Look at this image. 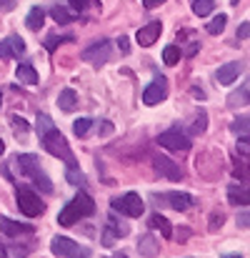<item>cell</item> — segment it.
<instances>
[{"mask_svg": "<svg viewBox=\"0 0 250 258\" xmlns=\"http://www.w3.org/2000/svg\"><path fill=\"white\" fill-rule=\"evenodd\" d=\"M95 213V203H93V198L85 193V190H78V196L60 211V216H58V223L60 226H75L80 218H88V216H93Z\"/></svg>", "mask_w": 250, "mask_h": 258, "instance_id": "1", "label": "cell"}, {"mask_svg": "<svg viewBox=\"0 0 250 258\" xmlns=\"http://www.w3.org/2000/svg\"><path fill=\"white\" fill-rule=\"evenodd\" d=\"M40 141H43V148H45L50 156L63 158L65 166H78V161H75V156H73V151H70V146H68V141H65V136H63L60 131L53 128V131L45 133Z\"/></svg>", "mask_w": 250, "mask_h": 258, "instance_id": "2", "label": "cell"}, {"mask_svg": "<svg viewBox=\"0 0 250 258\" xmlns=\"http://www.w3.org/2000/svg\"><path fill=\"white\" fill-rule=\"evenodd\" d=\"M50 251L58 258H90V248H85V246L75 243L73 238H65V236H55L50 241Z\"/></svg>", "mask_w": 250, "mask_h": 258, "instance_id": "3", "label": "cell"}, {"mask_svg": "<svg viewBox=\"0 0 250 258\" xmlns=\"http://www.w3.org/2000/svg\"><path fill=\"white\" fill-rule=\"evenodd\" d=\"M113 211L115 213H120V216H130V218H140L143 216V211H145V203H143V198L138 196V193H125V196H120V198H115L113 201Z\"/></svg>", "mask_w": 250, "mask_h": 258, "instance_id": "4", "label": "cell"}, {"mask_svg": "<svg viewBox=\"0 0 250 258\" xmlns=\"http://www.w3.org/2000/svg\"><path fill=\"white\" fill-rule=\"evenodd\" d=\"M15 198H18V208H20V213L28 216V218H35V216H40V213L45 211V203H43L33 190H28V188H20Z\"/></svg>", "mask_w": 250, "mask_h": 258, "instance_id": "5", "label": "cell"}, {"mask_svg": "<svg viewBox=\"0 0 250 258\" xmlns=\"http://www.w3.org/2000/svg\"><path fill=\"white\" fill-rule=\"evenodd\" d=\"M158 143L168 148V151H173V153H185L188 148H190V138L180 131V128H170V131H163L160 136H158Z\"/></svg>", "mask_w": 250, "mask_h": 258, "instance_id": "6", "label": "cell"}, {"mask_svg": "<svg viewBox=\"0 0 250 258\" xmlns=\"http://www.w3.org/2000/svg\"><path fill=\"white\" fill-rule=\"evenodd\" d=\"M80 58H83L85 63H93V66L108 63V58H110V40H105V38L95 40L93 45H88L83 53H80Z\"/></svg>", "mask_w": 250, "mask_h": 258, "instance_id": "7", "label": "cell"}, {"mask_svg": "<svg viewBox=\"0 0 250 258\" xmlns=\"http://www.w3.org/2000/svg\"><path fill=\"white\" fill-rule=\"evenodd\" d=\"M168 98V81L163 76H155L153 83L143 90V103L145 105H158Z\"/></svg>", "mask_w": 250, "mask_h": 258, "instance_id": "8", "label": "cell"}, {"mask_svg": "<svg viewBox=\"0 0 250 258\" xmlns=\"http://www.w3.org/2000/svg\"><path fill=\"white\" fill-rule=\"evenodd\" d=\"M25 53V43L20 35H8L3 43H0V60H8V58H20Z\"/></svg>", "mask_w": 250, "mask_h": 258, "instance_id": "9", "label": "cell"}, {"mask_svg": "<svg viewBox=\"0 0 250 258\" xmlns=\"http://www.w3.org/2000/svg\"><path fill=\"white\" fill-rule=\"evenodd\" d=\"M153 168L160 173L163 178H168V180H180V178H183V168H180L175 161L165 158V156H158V158H153Z\"/></svg>", "mask_w": 250, "mask_h": 258, "instance_id": "10", "label": "cell"}, {"mask_svg": "<svg viewBox=\"0 0 250 258\" xmlns=\"http://www.w3.org/2000/svg\"><path fill=\"white\" fill-rule=\"evenodd\" d=\"M160 33H163V25H160V20H153V23H148V25H143L138 33H135V40L143 45V48H150L158 38H160Z\"/></svg>", "mask_w": 250, "mask_h": 258, "instance_id": "11", "label": "cell"}, {"mask_svg": "<svg viewBox=\"0 0 250 258\" xmlns=\"http://www.w3.org/2000/svg\"><path fill=\"white\" fill-rule=\"evenodd\" d=\"M15 168L20 171V175H25V178H35L38 173H40V163H38V158L33 156V153H23V156H15Z\"/></svg>", "mask_w": 250, "mask_h": 258, "instance_id": "12", "label": "cell"}, {"mask_svg": "<svg viewBox=\"0 0 250 258\" xmlns=\"http://www.w3.org/2000/svg\"><path fill=\"white\" fill-rule=\"evenodd\" d=\"M153 198L168 201V206H170V208H175V211H188V208L193 206V196L180 193V190H168V193H163V196H153Z\"/></svg>", "mask_w": 250, "mask_h": 258, "instance_id": "13", "label": "cell"}, {"mask_svg": "<svg viewBox=\"0 0 250 258\" xmlns=\"http://www.w3.org/2000/svg\"><path fill=\"white\" fill-rule=\"evenodd\" d=\"M240 71H243V66H240V63H225V66H220V68H218L215 78H218V83H220V86H230V83H235V78L240 76Z\"/></svg>", "mask_w": 250, "mask_h": 258, "instance_id": "14", "label": "cell"}, {"mask_svg": "<svg viewBox=\"0 0 250 258\" xmlns=\"http://www.w3.org/2000/svg\"><path fill=\"white\" fill-rule=\"evenodd\" d=\"M0 231L5 233V236H20V233H33V226H28V223H18V221H13V218H0Z\"/></svg>", "mask_w": 250, "mask_h": 258, "instance_id": "15", "label": "cell"}, {"mask_svg": "<svg viewBox=\"0 0 250 258\" xmlns=\"http://www.w3.org/2000/svg\"><path fill=\"white\" fill-rule=\"evenodd\" d=\"M228 201L233 206H250V188H245V185H228Z\"/></svg>", "mask_w": 250, "mask_h": 258, "instance_id": "16", "label": "cell"}, {"mask_svg": "<svg viewBox=\"0 0 250 258\" xmlns=\"http://www.w3.org/2000/svg\"><path fill=\"white\" fill-rule=\"evenodd\" d=\"M138 251H140V256L155 258L158 256V251H160V243L155 241V236H153V233H145V236L138 241Z\"/></svg>", "mask_w": 250, "mask_h": 258, "instance_id": "17", "label": "cell"}, {"mask_svg": "<svg viewBox=\"0 0 250 258\" xmlns=\"http://www.w3.org/2000/svg\"><path fill=\"white\" fill-rule=\"evenodd\" d=\"M228 108H243V105H248L250 103V86H243L238 88V90H233L230 95H228Z\"/></svg>", "mask_w": 250, "mask_h": 258, "instance_id": "18", "label": "cell"}, {"mask_svg": "<svg viewBox=\"0 0 250 258\" xmlns=\"http://www.w3.org/2000/svg\"><path fill=\"white\" fill-rule=\"evenodd\" d=\"M75 105H78V93H75L73 88L60 90V95H58V108L65 110V113H70V110H75Z\"/></svg>", "mask_w": 250, "mask_h": 258, "instance_id": "19", "label": "cell"}, {"mask_svg": "<svg viewBox=\"0 0 250 258\" xmlns=\"http://www.w3.org/2000/svg\"><path fill=\"white\" fill-rule=\"evenodd\" d=\"M15 78H18L20 83H25V86H35V83H38V73H35V68H33L30 63H23V66H18V71H15Z\"/></svg>", "mask_w": 250, "mask_h": 258, "instance_id": "20", "label": "cell"}, {"mask_svg": "<svg viewBox=\"0 0 250 258\" xmlns=\"http://www.w3.org/2000/svg\"><path fill=\"white\" fill-rule=\"evenodd\" d=\"M43 23H45V10L38 8V5L30 8V13H28V18H25V25H28L30 30H40Z\"/></svg>", "mask_w": 250, "mask_h": 258, "instance_id": "21", "label": "cell"}, {"mask_svg": "<svg viewBox=\"0 0 250 258\" xmlns=\"http://www.w3.org/2000/svg\"><path fill=\"white\" fill-rule=\"evenodd\" d=\"M148 226L155 228V231H160L163 238H170V236H173V226H170V221H168L165 216H160V213L150 216V223H148Z\"/></svg>", "mask_w": 250, "mask_h": 258, "instance_id": "22", "label": "cell"}, {"mask_svg": "<svg viewBox=\"0 0 250 258\" xmlns=\"http://www.w3.org/2000/svg\"><path fill=\"white\" fill-rule=\"evenodd\" d=\"M50 15H53V20L60 23V25H63V23H73V20L78 18L75 10H68V8H60V5H55V8L50 10Z\"/></svg>", "mask_w": 250, "mask_h": 258, "instance_id": "23", "label": "cell"}, {"mask_svg": "<svg viewBox=\"0 0 250 258\" xmlns=\"http://www.w3.org/2000/svg\"><path fill=\"white\" fill-rule=\"evenodd\" d=\"M105 228H110V231H113V233H115L118 238H123V236H128V231H130V228H128V226L123 223V221H118V216H115V211H113V213L108 216V223H105Z\"/></svg>", "mask_w": 250, "mask_h": 258, "instance_id": "24", "label": "cell"}, {"mask_svg": "<svg viewBox=\"0 0 250 258\" xmlns=\"http://www.w3.org/2000/svg\"><path fill=\"white\" fill-rule=\"evenodd\" d=\"M205 128H208V113L200 108V110L195 113V118H193L190 133H193V136H200V133H205Z\"/></svg>", "mask_w": 250, "mask_h": 258, "instance_id": "25", "label": "cell"}, {"mask_svg": "<svg viewBox=\"0 0 250 258\" xmlns=\"http://www.w3.org/2000/svg\"><path fill=\"white\" fill-rule=\"evenodd\" d=\"M55 128V123H53V118L48 115V113H38V120H35V131H38V136L43 138L45 133H50Z\"/></svg>", "mask_w": 250, "mask_h": 258, "instance_id": "26", "label": "cell"}, {"mask_svg": "<svg viewBox=\"0 0 250 258\" xmlns=\"http://www.w3.org/2000/svg\"><path fill=\"white\" fill-rule=\"evenodd\" d=\"M225 23H228V15H225V13H218V15L208 23V28H205V30H208L210 35H220V33L225 30Z\"/></svg>", "mask_w": 250, "mask_h": 258, "instance_id": "27", "label": "cell"}, {"mask_svg": "<svg viewBox=\"0 0 250 258\" xmlns=\"http://www.w3.org/2000/svg\"><path fill=\"white\" fill-rule=\"evenodd\" d=\"M215 10V0H193V13L198 18H205Z\"/></svg>", "mask_w": 250, "mask_h": 258, "instance_id": "28", "label": "cell"}, {"mask_svg": "<svg viewBox=\"0 0 250 258\" xmlns=\"http://www.w3.org/2000/svg\"><path fill=\"white\" fill-rule=\"evenodd\" d=\"M230 131L235 136H250V115H243V118H235L230 123Z\"/></svg>", "mask_w": 250, "mask_h": 258, "instance_id": "29", "label": "cell"}, {"mask_svg": "<svg viewBox=\"0 0 250 258\" xmlns=\"http://www.w3.org/2000/svg\"><path fill=\"white\" fill-rule=\"evenodd\" d=\"M233 175H235V178H240L243 183H250V166L245 163V161L235 158V161H233Z\"/></svg>", "mask_w": 250, "mask_h": 258, "instance_id": "30", "label": "cell"}, {"mask_svg": "<svg viewBox=\"0 0 250 258\" xmlns=\"http://www.w3.org/2000/svg\"><path fill=\"white\" fill-rule=\"evenodd\" d=\"M163 63H165V66L180 63V48H178V45H168L165 50H163Z\"/></svg>", "mask_w": 250, "mask_h": 258, "instance_id": "31", "label": "cell"}, {"mask_svg": "<svg viewBox=\"0 0 250 258\" xmlns=\"http://www.w3.org/2000/svg\"><path fill=\"white\" fill-rule=\"evenodd\" d=\"M90 125H93V120H90V118H78V120L73 123V133L83 138V136H88V131H90Z\"/></svg>", "mask_w": 250, "mask_h": 258, "instance_id": "32", "label": "cell"}, {"mask_svg": "<svg viewBox=\"0 0 250 258\" xmlns=\"http://www.w3.org/2000/svg\"><path fill=\"white\" fill-rule=\"evenodd\" d=\"M65 178H68V183H73V185L83 183V173H80L78 166H68V168H65Z\"/></svg>", "mask_w": 250, "mask_h": 258, "instance_id": "33", "label": "cell"}, {"mask_svg": "<svg viewBox=\"0 0 250 258\" xmlns=\"http://www.w3.org/2000/svg\"><path fill=\"white\" fill-rule=\"evenodd\" d=\"M235 148H238L240 156H250V136H240L238 143H235Z\"/></svg>", "mask_w": 250, "mask_h": 258, "instance_id": "34", "label": "cell"}, {"mask_svg": "<svg viewBox=\"0 0 250 258\" xmlns=\"http://www.w3.org/2000/svg\"><path fill=\"white\" fill-rule=\"evenodd\" d=\"M13 131L20 136V133H28V120L20 118V115H13Z\"/></svg>", "mask_w": 250, "mask_h": 258, "instance_id": "35", "label": "cell"}, {"mask_svg": "<svg viewBox=\"0 0 250 258\" xmlns=\"http://www.w3.org/2000/svg\"><path fill=\"white\" fill-rule=\"evenodd\" d=\"M115 241H118V236H115L110 228H105V231H103V238H100V243H103L105 248H110V246H115Z\"/></svg>", "mask_w": 250, "mask_h": 258, "instance_id": "36", "label": "cell"}, {"mask_svg": "<svg viewBox=\"0 0 250 258\" xmlns=\"http://www.w3.org/2000/svg\"><path fill=\"white\" fill-rule=\"evenodd\" d=\"M65 40H70V38H58V35H50V38L45 40V48H48V50L53 53V50H55V48H58L60 43H65Z\"/></svg>", "mask_w": 250, "mask_h": 258, "instance_id": "37", "label": "cell"}, {"mask_svg": "<svg viewBox=\"0 0 250 258\" xmlns=\"http://www.w3.org/2000/svg\"><path fill=\"white\" fill-rule=\"evenodd\" d=\"M235 221H238V226H240V228H250V211H240Z\"/></svg>", "mask_w": 250, "mask_h": 258, "instance_id": "38", "label": "cell"}, {"mask_svg": "<svg viewBox=\"0 0 250 258\" xmlns=\"http://www.w3.org/2000/svg\"><path fill=\"white\" fill-rule=\"evenodd\" d=\"M88 5H90V0H70V8H73L75 13H83Z\"/></svg>", "mask_w": 250, "mask_h": 258, "instance_id": "39", "label": "cell"}, {"mask_svg": "<svg viewBox=\"0 0 250 258\" xmlns=\"http://www.w3.org/2000/svg\"><path fill=\"white\" fill-rule=\"evenodd\" d=\"M118 48H120L123 53H130V40H128L125 35H120V38H118Z\"/></svg>", "mask_w": 250, "mask_h": 258, "instance_id": "40", "label": "cell"}, {"mask_svg": "<svg viewBox=\"0 0 250 258\" xmlns=\"http://www.w3.org/2000/svg\"><path fill=\"white\" fill-rule=\"evenodd\" d=\"M15 3L18 0H0V13H10L15 8Z\"/></svg>", "mask_w": 250, "mask_h": 258, "instance_id": "41", "label": "cell"}, {"mask_svg": "<svg viewBox=\"0 0 250 258\" xmlns=\"http://www.w3.org/2000/svg\"><path fill=\"white\" fill-rule=\"evenodd\" d=\"M238 38H240V40L250 38V23H243V25L238 28Z\"/></svg>", "mask_w": 250, "mask_h": 258, "instance_id": "42", "label": "cell"}, {"mask_svg": "<svg viewBox=\"0 0 250 258\" xmlns=\"http://www.w3.org/2000/svg\"><path fill=\"white\" fill-rule=\"evenodd\" d=\"M113 133V125H110V120H103V125H100V136H110Z\"/></svg>", "mask_w": 250, "mask_h": 258, "instance_id": "43", "label": "cell"}, {"mask_svg": "<svg viewBox=\"0 0 250 258\" xmlns=\"http://www.w3.org/2000/svg\"><path fill=\"white\" fill-rule=\"evenodd\" d=\"M218 226H223V213H220V216H213V223H210V231H218Z\"/></svg>", "mask_w": 250, "mask_h": 258, "instance_id": "44", "label": "cell"}, {"mask_svg": "<svg viewBox=\"0 0 250 258\" xmlns=\"http://www.w3.org/2000/svg\"><path fill=\"white\" fill-rule=\"evenodd\" d=\"M165 0H143V5L148 8V10H153V8H158V5H163Z\"/></svg>", "mask_w": 250, "mask_h": 258, "instance_id": "45", "label": "cell"}, {"mask_svg": "<svg viewBox=\"0 0 250 258\" xmlns=\"http://www.w3.org/2000/svg\"><path fill=\"white\" fill-rule=\"evenodd\" d=\"M198 48H200V43H193V45L188 48V53H185V55H188V58H193V55L198 53Z\"/></svg>", "mask_w": 250, "mask_h": 258, "instance_id": "46", "label": "cell"}, {"mask_svg": "<svg viewBox=\"0 0 250 258\" xmlns=\"http://www.w3.org/2000/svg\"><path fill=\"white\" fill-rule=\"evenodd\" d=\"M193 95H195V98H205V93H203L200 88H193Z\"/></svg>", "mask_w": 250, "mask_h": 258, "instance_id": "47", "label": "cell"}, {"mask_svg": "<svg viewBox=\"0 0 250 258\" xmlns=\"http://www.w3.org/2000/svg\"><path fill=\"white\" fill-rule=\"evenodd\" d=\"M0 258H8V251H5L3 246H0Z\"/></svg>", "mask_w": 250, "mask_h": 258, "instance_id": "48", "label": "cell"}, {"mask_svg": "<svg viewBox=\"0 0 250 258\" xmlns=\"http://www.w3.org/2000/svg\"><path fill=\"white\" fill-rule=\"evenodd\" d=\"M110 258H128L125 253H115V256H110Z\"/></svg>", "mask_w": 250, "mask_h": 258, "instance_id": "49", "label": "cell"}, {"mask_svg": "<svg viewBox=\"0 0 250 258\" xmlns=\"http://www.w3.org/2000/svg\"><path fill=\"white\" fill-rule=\"evenodd\" d=\"M3 151H5V143H3V141H0V153H3Z\"/></svg>", "mask_w": 250, "mask_h": 258, "instance_id": "50", "label": "cell"}, {"mask_svg": "<svg viewBox=\"0 0 250 258\" xmlns=\"http://www.w3.org/2000/svg\"><path fill=\"white\" fill-rule=\"evenodd\" d=\"M223 258H240V256H223Z\"/></svg>", "mask_w": 250, "mask_h": 258, "instance_id": "51", "label": "cell"}, {"mask_svg": "<svg viewBox=\"0 0 250 258\" xmlns=\"http://www.w3.org/2000/svg\"><path fill=\"white\" fill-rule=\"evenodd\" d=\"M0 103H3V95H0Z\"/></svg>", "mask_w": 250, "mask_h": 258, "instance_id": "52", "label": "cell"}]
</instances>
